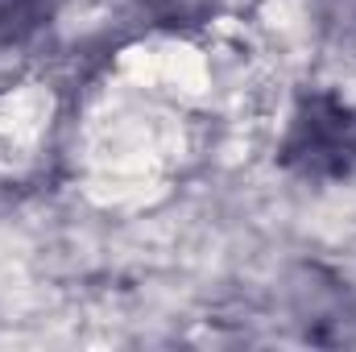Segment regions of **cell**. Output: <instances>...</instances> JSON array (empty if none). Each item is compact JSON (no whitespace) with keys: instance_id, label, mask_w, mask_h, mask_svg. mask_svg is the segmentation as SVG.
Wrapping results in <instances>:
<instances>
[{"instance_id":"cell-1","label":"cell","mask_w":356,"mask_h":352,"mask_svg":"<svg viewBox=\"0 0 356 352\" xmlns=\"http://www.w3.org/2000/svg\"><path fill=\"white\" fill-rule=\"evenodd\" d=\"M277 166L311 186L348 182L356 175V104L332 88H302L277 141Z\"/></svg>"},{"instance_id":"cell-3","label":"cell","mask_w":356,"mask_h":352,"mask_svg":"<svg viewBox=\"0 0 356 352\" xmlns=\"http://www.w3.org/2000/svg\"><path fill=\"white\" fill-rule=\"evenodd\" d=\"M63 0H0V50L33 42L54 17Z\"/></svg>"},{"instance_id":"cell-5","label":"cell","mask_w":356,"mask_h":352,"mask_svg":"<svg viewBox=\"0 0 356 352\" xmlns=\"http://www.w3.org/2000/svg\"><path fill=\"white\" fill-rule=\"evenodd\" d=\"M186 4H195V8H249L257 0H186Z\"/></svg>"},{"instance_id":"cell-4","label":"cell","mask_w":356,"mask_h":352,"mask_svg":"<svg viewBox=\"0 0 356 352\" xmlns=\"http://www.w3.org/2000/svg\"><path fill=\"white\" fill-rule=\"evenodd\" d=\"M315 21L319 29L340 42V46H356V0H315Z\"/></svg>"},{"instance_id":"cell-2","label":"cell","mask_w":356,"mask_h":352,"mask_svg":"<svg viewBox=\"0 0 356 352\" xmlns=\"http://www.w3.org/2000/svg\"><path fill=\"white\" fill-rule=\"evenodd\" d=\"M290 315L311 344H348L356 336V294L353 286L323 269L302 265L290 282Z\"/></svg>"}]
</instances>
